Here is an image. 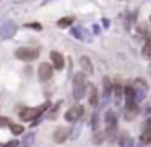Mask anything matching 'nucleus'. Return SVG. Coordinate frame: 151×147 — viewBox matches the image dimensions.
<instances>
[{
	"label": "nucleus",
	"mask_w": 151,
	"mask_h": 147,
	"mask_svg": "<svg viewBox=\"0 0 151 147\" xmlns=\"http://www.w3.org/2000/svg\"><path fill=\"white\" fill-rule=\"evenodd\" d=\"M86 86H88V81H86V74L85 73H76L73 76V97L76 100H80L81 97L85 96Z\"/></svg>",
	"instance_id": "1"
},
{
	"label": "nucleus",
	"mask_w": 151,
	"mask_h": 147,
	"mask_svg": "<svg viewBox=\"0 0 151 147\" xmlns=\"http://www.w3.org/2000/svg\"><path fill=\"white\" fill-rule=\"evenodd\" d=\"M47 107H50L49 102H45L44 105H41V107H34V108H23V110L20 112L21 121H33V120H36Z\"/></svg>",
	"instance_id": "2"
},
{
	"label": "nucleus",
	"mask_w": 151,
	"mask_h": 147,
	"mask_svg": "<svg viewBox=\"0 0 151 147\" xmlns=\"http://www.w3.org/2000/svg\"><path fill=\"white\" fill-rule=\"evenodd\" d=\"M117 136V117L114 112L106 113V137L109 141H114Z\"/></svg>",
	"instance_id": "3"
},
{
	"label": "nucleus",
	"mask_w": 151,
	"mask_h": 147,
	"mask_svg": "<svg viewBox=\"0 0 151 147\" xmlns=\"http://www.w3.org/2000/svg\"><path fill=\"white\" fill-rule=\"evenodd\" d=\"M15 57L18 60L31 61V60H36L39 57V50L37 49H33V47H20V49H16Z\"/></svg>",
	"instance_id": "4"
},
{
	"label": "nucleus",
	"mask_w": 151,
	"mask_h": 147,
	"mask_svg": "<svg viewBox=\"0 0 151 147\" xmlns=\"http://www.w3.org/2000/svg\"><path fill=\"white\" fill-rule=\"evenodd\" d=\"M16 32V24L13 21H3L0 24V37L2 39H10Z\"/></svg>",
	"instance_id": "5"
},
{
	"label": "nucleus",
	"mask_w": 151,
	"mask_h": 147,
	"mask_svg": "<svg viewBox=\"0 0 151 147\" xmlns=\"http://www.w3.org/2000/svg\"><path fill=\"white\" fill-rule=\"evenodd\" d=\"M81 115H83V107H81V105H73V107H70V108L67 110L65 120H67V121H70V123L78 121Z\"/></svg>",
	"instance_id": "6"
},
{
	"label": "nucleus",
	"mask_w": 151,
	"mask_h": 147,
	"mask_svg": "<svg viewBox=\"0 0 151 147\" xmlns=\"http://www.w3.org/2000/svg\"><path fill=\"white\" fill-rule=\"evenodd\" d=\"M52 65L49 63H41L39 65V70H37V74H39V79L41 81H49L52 78Z\"/></svg>",
	"instance_id": "7"
},
{
	"label": "nucleus",
	"mask_w": 151,
	"mask_h": 147,
	"mask_svg": "<svg viewBox=\"0 0 151 147\" xmlns=\"http://www.w3.org/2000/svg\"><path fill=\"white\" fill-rule=\"evenodd\" d=\"M68 132H70V129L65 126H60L57 128L55 132H54V141L57 142V144H62V142L67 141V137H68Z\"/></svg>",
	"instance_id": "8"
},
{
	"label": "nucleus",
	"mask_w": 151,
	"mask_h": 147,
	"mask_svg": "<svg viewBox=\"0 0 151 147\" xmlns=\"http://www.w3.org/2000/svg\"><path fill=\"white\" fill-rule=\"evenodd\" d=\"M50 60H52V63H54V68H55V70H62L63 65H65L63 55H62L60 52L52 50V52H50Z\"/></svg>",
	"instance_id": "9"
},
{
	"label": "nucleus",
	"mask_w": 151,
	"mask_h": 147,
	"mask_svg": "<svg viewBox=\"0 0 151 147\" xmlns=\"http://www.w3.org/2000/svg\"><path fill=\"white\" fill-rule=\"evenodd\" d=\"M119 146L120 147H133V139L128 132H120L119 134Z\"/></svg>",
	"instance_id": "10"
},
{
	"label": "nucleus",
	"mask_w": 151,
	"mask_h": 147,
	"mask_svg": "<svg viewBox=\"0 0 151 147\" xmlns=\"http://www.w3.org/2000/svg\"><path fill=\"white\" fill-rule=\"evenodd\" d=\"M80 65H81V70L85 71V74H91L93 73V63H91V60L86 55H83L80 58Z\"/></svg>",
	"instance_id": "11"
},
{
	"label": "nucleus",
	"mask_w": 151,
	"mask_h": 147,
	"mask_svg": "<svg viewBox=\"0 0 151 147\" xmlns=\"http://www.w3.org/2000/svg\"><path fill=\"white\" fill-rule=\"evenodd\" d=\"M90 105L91 107L98 105V89H96L94 86L90 87Z\"/></svg>",
	"instance_id": "12"
},
{
	"label": "nucleus",
	"mask_w": 151,
	"mask_h": 147,
	"mask_svg": "<svg viewBox=\"0 0 151 147\" xmlns=\"http://www.w3.org/2000/svg\"><path fill=\"white\" fill-rule=\"evenodd\" d=\"M143 57H145V58H151V34H150V37L146 39V44H145V47H143Z\"/></svg>",
	"instance_id": "13"
},
{
	"label": "nucleus",
	"mask_w": 151,
	"mask_h": 147,
	"mask_svg": "<svg viewBox=\"0 0 151 147\" xmlns=\"http://www.w3.org/2000/svg\"><path fill=\"white\" fill-rule=\"evenodd\" d=\"M141 142L143 144H151V128L146 126V129L141 134Z\"/></svg>",
	"instance_id": "14"
},
{
	"label": "nucleus",
	"mask_w": 151,
	"mask_h": 147,
	"mask_svg": "<svg viewBox=\"0 0 151 147\" xmlns=\"http://www.w3.org/2000/svg\"><path fill=\"white\" fill-rule=\"evenodd\" d=\"M71 23H73V16H67V18H62V20L57 21V26L59 28H68Z\"/></svg>",
	"instance_id": "15"
},
{
	"label": "nucleus",
	"mask_w": 151,
	"mask_h": 147,
	"mask_svg": "<svg viewBox=\"0 0 151 147\" xmlns=\"http://www.w3.org/2000/svg\"><path fill=\"white\" fill-rule=\"evenodd\" d=\"M10 129H11V132H13V134H16V136L25 132V128H23V125H15V123H11V125H10Z\"/></svg>",
	"instance_id": "16"
},
{
	"label": "nucleus",
	"mask_w": 151,
	"mask_h": 147,
	"mask_svg": "<svg viewBox=\"0 0 151 147\" xmlns=\"http://www.w3.org/2000/svg\"><path fill=\"white\" fill-rule=\"evenodd\" d=\"M114 92H116V102L119 103V102H120V97H122V94H124V92H122V87L119 86V84H117V86H116V89H114Z\"/></svg>",
	"instance_id": "17"
},
{
	"label": "nucleus",
	"mask_w": 151,
	"mask_h": 147,
	"mask_svg": "<svg viewBox=\"0 0 151 147\" xmlns=\"http://www.w3.org/2000/svg\"><path fill=\"white\" fill-rule=\"evenodd\" d=\"M104 137H106V132H96L94 142H96V144H101V142L104 141Z\"/></svg>",
	"instance_id": "18"
},
{
	"label": "nucleus",
	"mask_w": 151,
	"mask_h": 147,
	"mask_svg": "<svg viewBox=\"0 0 151 147\" xmlns=\"http://www.w3.org/2000/svg\"><path fill=\"white\" fill-rule=\"evenodd\" d=\"M11 123H10V120L8 118H5V117H0V128L2 126H10Z\"/></svg>",
	"instance_id": "19"
},
{
	"label": "nucleus",
	"mask_w": 151,
	"mask_h": 147,
	"mask_svg": "<svg viewBox=\"0 0 151 147\" xmlns=\"http://www.w3.org/2000/svg\"><path fill=\"white\" fill-rule=\"evenodd\" d=\"M104 91H106V96L109 94V91H111V81H109L107 78H104Z\"/></svg>",
	"instance_id": "20"
},
{
	"label": "nucleus",
	"mask_w": 151,
	"mask_h": 147,
	"mask_svg": "<svg viewBox=\"0 0 151 147\" xmlns=\"http://www.w3.org/2000/svg\"><path fill=\"white\" fill-rule=\"evenodd\" d=\"M59 107H60V102H59V103H57L54 108H52V112L49 113V118H54V117H55V115H57V110H59Z\"/></svg>",
	"instance_id": "21"
},
{
	"label": "nucleus",
	"mask_w": 151,
	"mask_h": 147,
	"mask_svg": "<svg viewBox=\"0 0 151 147\" xmlns=\"http://www.w3.org/2000/svg\"><path fill=\"white\" fill-rule=\"evenodd\" d=\"M5 147H20V142L18 141H11V142H7Z\"/></svg>",
	"instance_id": "22"
},
{
	"label": "nucleus",
	"mask_w": 151,
	"mask_h": 147,
	"mask_svg": "<svg viewBox=\"0 0 151 147\" xmlns=\"http://www.w3.org/2000/svg\"><path fill=\"white\" fill-rule=\"evenodd\" d=\"M28 28H33V29H41V24H37V23H28Z\"/></svg>",
	"instance_id": "23"
},
{
	"label": "nucleus",
	"mask_w": 151,
	"mask_h": 147,
	"mask_svg": "<svg viewBox=\"0 0 151 147\" xmlns=\"http://www.w3.org/2000/svg\"><path fill=\"white\" fill-rule=\"evenodd\" d=\"M31 142H33V136L29 134V136H26V137H25V142H23V144H26V146H29Z\"/></svg>",
	"instance_id": "24"
}]
</instances>
